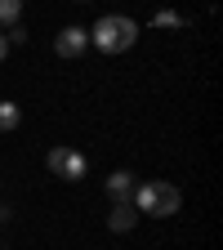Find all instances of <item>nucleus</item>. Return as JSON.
Returning a JSON list of instances; mask_svg holds the SVG:
<instances>
[{
    "mask_svg": "<svg viewBox=\"0 0 223 250\" xmlns=\"http://www.w3.org/2000/svg\"><path fill=\"white\" fill-rule=\"evenodd\" d=\"M130 206H134L139 214L170 219V214H179L183 192H179L174 183H165V179H152V183H134V197H130Z\"/></svg>",
    "mask_w": 223,
    "mask_h": 250,
    "instance_id": "1",
    "label": "nucleus"
},
{
    "mask_svg": "<svg viewBox=\"0 0 223 250\" xmlns=\"http://www.w3.org/2000/svg\"><path fill=\"white\" fill-rule=\"evenodd\" d=\"M89 41L99 45L103 54H125V49L139 41V22H134V18H125V14H107V18L94 22Z\"/></svg>",
    "mask_w": 223,
    "mask_h": 250,
    "instance_id": "2",
    "label": "nucleus"
},
{
    "mask_svg": "<svg viewBox=\"0 0 223 250\" xmlns=\"http://www.w3.org/2000/svg\"><path fill=\"white\" fill-rule=\"evenodd\" d=\"M45 166H49V174L54 179H67V183H76V179H85V156L76 152V147H67V143H62V147H54L49 156H45Z\"/></svg>",
    "mask_w": 223,
    "mask_h": 250,
    "instance_id": "3",
    "label": "nucleus"
},
{
    "mask_svg": "<svg viewBox=\"0 0 223 250\" xmlns=\"http://www.w3.org/2000/svg\"><path fill=\"white\" fill-rule=\"evenodd\" d=\"M85 45H89V31L85 27H62L58 36H54V54L58 58H76V54H85Z\"/></svg>",
    "mask_w": 223,
    "mask_h": 250,
    "instance_id": "4",
    "label": "nucleus"
},
{
    "mask_svg": "<svg viewBox=\"0 0 223 250\" xmlns=\"http://www.w3.org/2000/svg\"><path fill=\"white\" fill-rule=\"evenodd\" d=\"M107 197H112V206L130 201V197H134V174H130V170H116V174L107 179Z\"/></svg>",
    "mask_w": 223,
    "mask_h": 250,
    "instance_id": "5",
    "label": "nucleus"
},
{
    "mask_svg": "<svg viewBox=\"0 0 223 250\" xmlns=\"http://www.w3.org/2000/svg\"><path fill=\"white\" fill-rule=\"evenodd\" d=\"M139 224V210L130 206V201H121V206H112V214H107V228L112 232H130Z\"/></svg>",
    "mask_w": 223,
    "mask_h": 250,
    "instance_id": "6",
    "label": "nucleus"
},
{
    "mask_svg": "<svg viewBox=\"0 0 223 250\" xmlns=\"http://www.w3.org/2000/svg\"><path fill=\"white\" fill-rule=\"evenodd\" d=\"M18 121H22L18 103H0V134H9V130H18Z\"/></svg>",
    "mask_w": 223,
    "mask_h": 250,
    "instance_id": "7",
    "label": "nucleus"
},
{
    "mask_svg": "<svg viewBox=\"0 0 223 250\" xmlns=\"http://www.w3.org/2000/svg\"><path fill=\"white\" fill-rule=\"evenodd\" d=\"M18 14H22V0H0V27L18 22Z\"/></svg>",
    "mask_w": 223,
    "mask_h": 250,
    "instance_id": "8",
    "label": "nucleus"
},
{
    "mask_svg": "<svg viewBox=\"0 0 223 250\" xmlns=\"http://www.w3.org/2000/svg\"><path fill=\"white\" fill-rule=\"evenodd\" d=\"M156 27H183V18L174 14V9H156V18H152Z\"/></svg>",
    "mask_w": 223,
    "mask_h": 250,
    "instance_id": "9",
    "label": "nucleus"
},
{
    "mask_svg": "<svg viewBox=\"0 0 223 250\" xmlns=\"http://www.w3.org/2000/svg\"><path fill=\"white\" fill-rule=\"evenodd\" d=\"M5 36H9V45H22V41H27V31H22V22H18V27L5 31Z\"/></svg>",
    "mask_w": 223,
    "mask_h": 250,
    "instance_id": "10",
    "label": "nucleus"
},
{
    "mask_svg": "<svg viewBox=\"0 0 223 250\" xmlns=\"http://www.w3.org/2000/svg\"><path fill=\"white\" fill-rule=\"evenodd\" d=\"M5 54H9V36L0 31V62H5Z\"/></svg>",
    "mask_w": 223,
    "mask_h": 250,
    "instance_id": "11",
    "label": "nucleus"
},
{
    "mask_svg": "<svg viewBox=\"0 0 223 250\" xmlns=\"http://www.w3.org/2000/svg\"><path fill=\"white\" fill-rule=\"evenodd\" d=\"M5 219H9V210H5V206H0V224H5Z\"/></svg>",
    "mask_w": 223,
    "mask_h": 250,
    "instance_id": "12",
    "label": "nucleus"
}]
</instances>
